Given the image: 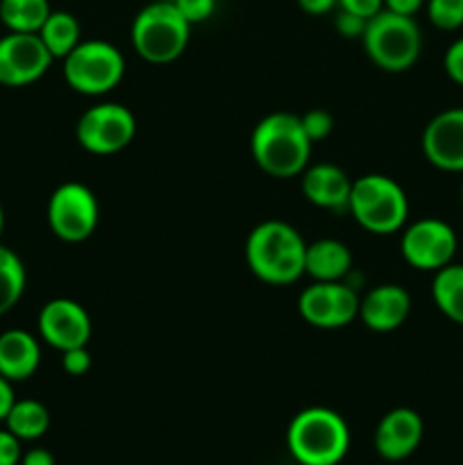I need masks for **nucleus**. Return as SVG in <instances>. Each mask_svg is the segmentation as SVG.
<instances>
[{
    "label": "nucleus",
    "instance_id": "2",
    "mask_svg": "<svg viewBox=\"0 0 463 465\" xmlns=\"http://www.w3.org/2000/svg\"><path fill=\"white\" fill-rule=\"evenodd\" d=\"M307 243L293 225L266 221L250 232L245 241V262L257 280L272 286H286L304 275Z\"/></svg>",
    "mask_w": 463,
    "mask_h": 465
},
{
    "label": "nucleus",
    "instance_id": "26",
    "mask_svg": "<svg viewBox=\"0 0 463 465\" xmlns=\"http://www.w3.org/2000/svg\"><path fill=\"white\" fill-rule=\"evenodd\" d=\"M300 121H302V127L311 143L327 139L331 134V127H334V118L325 109H309L304 116H300Z\"/></svg>",
    "mask_w": 463,
    "mask_h": 465
},
{
    "label": "nucleus",
    "instance_id": "22",
    "mask_svg": "<svg viewBox=\"0 0 463 465\" xmlns=\"http://www.w3.org/2000/svg\"><path fill=\"white\" fill-rule=\"evenodd\" d=\"M36 35L41 36L44 45L54 59H64L80 44V23L68 12H50V16L45 18Z\"/></svg>",
    "mask_w": 463,
    "mask_h": 465
},
{
    "label": "nucleus",
    "instance_id": "13",
    "mask_svg": "<svg viewBox=\"0 0 463 465\" xmlns=\"http://www.w3.org/2000/svg\"><path fill=\"white\" fill-rule=\"evenodd\" d=\"M39 334L59 352L89 345L91 316L75 300L54 298L39 312Z\"/></svg>",
    "mask_w": 463,
    "mask_h": 465
},
{
    "label": "nucleus",
    "instance_id": "21",
    "mask_svg": "<svg viewBox=\"0 0 463 465\" xmlns=\"http://www.w3.org/2000/svg\"><path fill=\"white\" fill-rule=\"evenodd\" d=\"M5 425L16 439L36 440L48 431L50 411L36 400H16L5 418Z\"/></svg>",
    "mask_w": 463,
    "mask_h": 465
},
{
    "label": "nucleus",
    "instance_id": "27",
    "mask_svg": "<svg viewBox=\"0 0 463 465\" xmlns=\"http://www.w3.org/2000/svg\"><path fill=\"white\" fill-rule=\"evenodd\" d=\"M175 7L191 25H198L212 18V14L216 12V0H175Z\"/></svg>",
    "mask_w": 463,
    "mask_h": 465
},
{
    "label": "nucleus",
    "instance_id": "18",
    "mask_svg": "<svg viewBox=\"0 0 463 465\" xmlns=\"http://www.w3.org/2000/svg\"><path fill=\"white\" fill-rule=\"evenodd\" d=\"M41 363L39 341L25 330H7L0 334V375L5 380L25 381Z\"/></svg>",
    "mask_w": 463,
    "mask_h": 465
},
{
    "label": "nucleus",
    "instance_id": "1",
    "mask_svg": "<svg viewBox=\"0 0 463 465\" xmlns=\"http://www.w3.org/2000/svg\"><path fill=\"white\" fill-rule=\"evenodd\" d=\"M311 145L300 116L286 112L263 116L250 136V150L257 166L277 180L302 175L309 166Z\"/></svg>",
    "mask_w": 463,
    "mask_h": 465
},
{
    "label": "nucleus",
    "instance_id": "6",
    "mask_svg": "<svg viewBox=\"0 0 463 465\" xmlns=\"http://www.w3.org/2000/svg\"><path fill=\"white\" fill-rule=\"evenodd\" d=\"M366 54L386 73H404L422 53V32L416 18L381 9L368 21L361 36Z\"/></svg>",
    "mask_w": 463,
    "mask_h": 465
},
{
    "label": "nucleus",
    "instance_id": "5",
    "mask_svg": "<svg viewBox=\"0 0 463 465\" xmlns=\"http://www.w3.org/2000/svg\"><path fill=\"white\" fill-rule=\"evenodd\" d=\"M132 45L136 54L150 64H171L186 50L191 39V23L175 3L153 0L132 23Z\"/></svg>",
    "mask_w": 463,
    "mask_h": 465
},
{
    "label": "nucleus",
    "instance_id": "29",
    "mask_svg": "<svg viewBox=\"0 0 463 465\" xmlns=\"http://www.w3.org/2000/svg\"><path fill=\"white\" fill-rule=\"evenodd\" d=\"M366 18L345 12V9H339V14H336L334 18L336 32H339L340 36H345V39H361L363 32H366Z\"/></svg>",
    "mask_w": 463,
    "mask_h": 465
},
{
    "label": "nucleus",
    "instance_id": "31",
    "mask_svg": "<svg viewBox=\"0 0 463 465\" xmlns=\"http://www.w3.org/2000/svg\"><path fill=\"white\" fill-rule=\"evenodd\" d=\"M21 439L9 430H0V465H21Z\"/></svg>",
    "mask_w": 463,
    "mask_h": 465
},
{
    "label": "nucleus",
    "instance_id": "19",
    "mask_svg": "<svg viewBox=\"0 0 463 465\" xmlns=\"http://www.w3.org/2000/svg\"><path fill=\"white\" fill-rule=\"evenodd\" d=\"M352 271V252L336 239H318L307 243L304 272L313 282H345Z\"/></svg>",
    "mask_w": 463,
    "mask_h": 465
},
{
    "label": "nucleus",
    "instance_id": "33",
    "mask_svg": "<svg viewBox=\"0 0 463 465\" xmlns=\"http://www.w3.org/2000/svg\"><path fill=\"white\" fill-rule=\"evenodd\" d=\"M422 5H425V0H384V9L393 14H402V16H416Z\"/></svg>",
    "mask_w": 463,
    "mask_h": 465
},
{
    "label": "nucleus",
    "instance_id": "24",
    "mask_svg": "<svg viewBox=\"0 0 463 465\" xmlns=\"http://www.w3.org/2000/svg\"><path fill=\"white\" fill-rule=\"evenodd\" d=\"M25 266L14 250L0 245V316L12 312L25 293Z\"/></svg>",
    "mask_w": 463,
    "mask_h": 465
},
{
    "label": "nucleus",
    "instance_id": "35",
    "mask_svg": "<svg viewBox=\"0 0 463 465\" xmlns=\"http://www.w3.org/2000/svg\"><path fill=\"white\" fill-rule=\"evenodd\" d=\"M14 402H16V398H14L12 381L5 380V377L0 375V422H5V418H7Z\"/></svg>",
    "mask_w": 463,
    "mask_h": 465
},
{
    "label": "nucleus",
    "instance_id": "15",
    "mask_svg": "<svg viewBox=\"0 0 463 465\" xmlns=\"http://www.w3.org/2000/svg\"><path fill=\"white\" fill-rule=\"evenodd\" d=\"M422 431H425V425H422L420 413L407 407L393 409L377 425V454L386 461H402L416 452L422 440Z\"/></svg>",
    "mask_w": 463,
    "mask_h": 465
},
{
    "label": "nucleus",
    "instance_id": "39",
    "mask_svg": "<svg viewBox=\"0 0 463 465\" xmlns=\"http://www.w3.org/2000/svg\"><path fill=\"white\" fill-rule=\"evenodd\" d=\"M163 3H175V0H163Z\"/></svg>",
    "mask_w": 463,
    "mask_h": 465
},
{
    "label": "nucleus",
    "instance_id": "7",
    "mask_svg": "<svg viewBox=\"0 0 463 465\" xmlns=\"http://www.w3.org/2000/svg\"><path fill=\"white\" fill-rule=\"evenodd\" d=\"M125 75V57L109 41H80L64 57V77L68 86L82 95H104L121 84Z\"/></svg>",
    "mask_w": 463,
    "mask_h": 465
},
{
    "label": "nucleus",
    "instance_id": "16",
    "mask_svg": "<svg viewBox=\"0 0 463 465\" xmlns=\"http://www.w3.org/2000/svg\"><path fill=\"white\" fill-rule=\"evenodd\" d=\"M411 313V295L399 284H381L368 291L359 304V318L372 331H393Z\"/></svg>",
    "mask_w": 463,
    "mask_h": 465
},
{
    "label": "nucleus",
    "instance_id": "23",
    "mask_svg": "<svg viewBox=\"0 0 463 465\" xmlns=\"http://www.w3.org/2000/svg\"><path fill=\"white\" fill-rule=\"evenodd\" d=\"M50 12L48 0H0V21L9 32L36 35Z\"/></svg>",
    "mask_w": 463,
    "mask_h": 465
},
{
    "label": "nucleus",
    "instance_id": "20",
    "mask_svg": "<svg viewBox=\"0 0 463 465\" xmlns=\"http://www.w3.org/2000/svg\"><path fill=\"white\" fill-rule=\"evenodd\" d=\"M431 298L445 318L463 325V263H448L434 272Z\"/></svg>",
    "mask_w": 463,
    "mask_h": 465
},
{
    "label": "nucleus",
    "instance_id": "9",
    "mask_svg": "<svg viewBox=\"0 0 463 465\" xmlns=\"http://www.w3.org/2000/svg\"><path fill=\"white\" fill-rule=\"evenodd\" d=\"M136 118L125 104H94L80 116L75 127L77 143L91 154H116L132 143Z\"/></svg>",
    "mask_w": 463,
    "mask_h": 465
},
{
    "label": "nucleus",
    "instance_id": "38",
    "mask_svg": "<svg viewBox=\"0 0 463 465\" xmlns=\"http://www.w3.org/2000/svg\"><path fill=\"white\" fill-rule=\"evenodd\" d=\"M461 203H463V184H461Z\"/></svg>",
    "mask_w": 463,
    "mask_h": 465
},
{
    "label": "nucleus",
    "instance_id": "28",
    "mask_svg": "<svg viewBox=\"0 0 463 465\" xmlns=\"http://www.w3.org/2000/svg\"><path fill=\"white\" fill-rule=\"evenodd\" d=\"M62 368L64 372L73 377H82L84 372H89L91 368V352L86 350V345L80 348H71L66 352H62Z\"/></svg>",
    "mask_w": 463,
    "mask_h": 465
},
{
    "label": "nucleus",
    "instance_id": "25",
    "mask_svg": "<svg viewBox=\"0 0 463 465\" xmlns=\"http://www.w3.org/2000/svg\"><path fill=\"white\" fill-rule=\"evenodd\" d=\"M427 16L438 30H458L463 25V0H427Z\"/></svg>",
    "mask_w": 463,
    "mask_h": 465
},
{
    "label": "nucleus",
    "instance_id": "30",
    "mask_svg": "<svg viewBox=\"0 0 463 465\" xmlns=\"http://www.w3.org/2000/svg\"><path fill=\"white\" fill-rule=\"evenodd\" d=\"M443 66L449 80L457 82L458 86H463V36L449 45L448 53H445L443 57Z\"/></svg>",
    "mask_w": 463,
    "mask_h": 465
},
{
    "label": "nucleus",
    "instance_id": "12",
    "mask_svg": "<svg viewBox=\"0 0 463 465\" xmlns=\"http://www.w3.org/2000/svg\"><path fill=\"white\" fill-rule=\"evenodd\" d=\"M53 54L39 35L9 32L0 39V84L27 86L45 75L53 64Z\"/></svg>",
    "mask_w": 463,
    "mask_h": 465
},
{
    "label": "nucleus",
    "instance_id": "34",
    "mask_svg": "<svg viewBox=\"0 0 463 465\" xmlns=\"http://www.w3.org/2000/svg\"><path fill=\"white\" fill-rule=\"evenodd\" d=\"M300 9L311 16H322V14H330L331 9L339 7V0H298Z\"/></svg>",
    "mask_w": 463,
    "mask_h": 465
},
{
    "label": "nucleus",
    "instance_id": "32",
    "mask_svg": "<svg viewBox=\"0 0 463 465\" xmlns=\"http://www.w3.org/2000/svg\"><path fill=\"white\" fill-rule=\"evenodd\" d=\"M339 9H345L350 14H357V16L370 21L372 16L384 9V0H339Z\"/></svg>",
    "mask_w": 463,
    "mask_h": 465
},
{
    "label": "nucleus",
    "instance_id": "4",
    "mask_svg": "<svg viewBox=\"0 0 463 465\" xmlns=\"http://www.w3.org/2000/svg\"><path fill=\"white\" fill-rule=\"evenodd\" d=\"M348 212L366 232L389 236L407 225L409 198L389 175L370 173L352 182Z\"/></svg>",
    "mask_w": 463,
    "mask_h": 465
},
{
    "label": "nucleus",
    "instance_id": "11",
    "mask_svg": "<svg viewBox=\"0 0 463 465\" xmlns=\"http://www.w3.org/2000/svg\"><path fill=\"white\" fill-rule=\"evenodd\" d=\"M357 289L348 282H313L300 293L298 312L311 327L318 330H339L359 318Z\"/></svg>",
    "mask_w": 463,
    "mask_h": 465
},
{
    "label": "nucleus",
    "instance_id": "36",
    "mask_svg": "<svg viewBox=\"0 0 463 465\" xmlns=\"http://www.w3.org/2000/svg\"><path fill=\"white\" fill-rule=\"evenodd\" d=\"M21 465H54V457L44 448H34L21 457Z\"/></svg>",
    "mask_w": 463,
    "mask_h": 465
},
{
    "label": "nucleus",
    "instance_id": "10",
    "mask_svg": "<svg viewBox=\"0 0 463 465\" xmlns=\"http://www.w3.org/2000/svg\"><path fill=\"white\" fill-rule=\"evenodd\" d=\"M458 239L449 223L440 218H420L404 227L399 250L404 262L422 272H436L452 263Z\"/></svg>",
    "mask_w": 463,
    "mask_h": 465
},
{
    "label": "nucleus",
    "instance_id": "17",
    "mask_svg": "<svg viewBox=\"0 0 463 465\" xmlns=\"http://www.w3.org/2000/svg\"><path fill=\"white\" fill-rule=\"evenodd\" d=\"M352 180L336 163H316L302 173V193L316 207L327 212H348Z\"/></svg>",
    "mask_w": 463,
    "mask_h": 465
},
{
    "label": "nucleus",
    "instance_id": "8",
    "mask_svg": "<svg viewBox=\"0 0 463 465\" xmlns=\"http://www.w3.org/2000/svg\"><path fill=\"white\" fill-rule=\"evenodd\" d=\"M98 200L94 191L80 182L57 186L48 200V225L57 239L82 243L98 227Z\"/></svg>",
    "mask_w": 463,
    "mask_h": 465
},
{
    "label": "nucleus",
    "instance_id": "3",
    "mask_svg": "<svg viewBox=\"0 0 463 465\" xmlns=\"http://www.w3.org/2000/svg\"><path fill=\"white\" fill-rule=\"evenodd\" d=\"M286 445L300 465H339L350 448L348 422L331 409H302L291 420Z\"/></svg>",
    "mask_w": 463,
    "mask_h": 465
},
{
    "label": "nucleus",
    "instance_id": "37",
    "mask_svg": "<svg viewBox=\"0 0 463 465\" xmlns=\"http://www.w3.org/2000/svg\"><path fill=\"white\" fill-rule=\"evenodd\" d=\"M3 227H5V212H3V204H0V234H3Z\"/></svg>",
    "mask_w": 463,
    "mask_h": 465
},
{
    "label": "nucleus",
    "instance_id": "14",
    "mask_svg": "<svg viewBox=\"0 0 463 465\" xmlns=\"http://www.w3.org/2000/svg\"><path fill=\"white\" fill-rule=\"evenodd\" d=\"M422 154L445 173H463V107L445 109L422 132Z\"/></svg>",
    "mask_w": 463,
    "mask_h": 465
}]
</instances>
